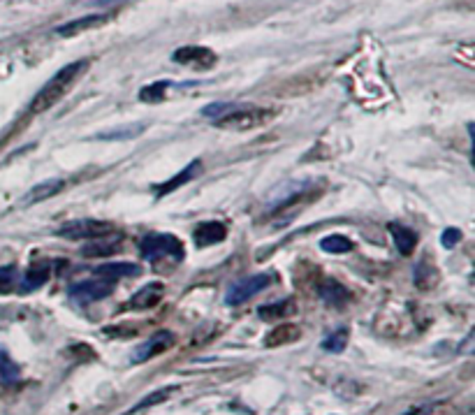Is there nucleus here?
<instances>
[{
  "mask_svg": "<svg viewBox=\"0 0 475 415\" xmlns=\"http://www.w3.org/2000/svg\"><path fill=\"white\" fill-rule=\"evenodd\" d=\"M318 294L327 307H334V309L346 307V302L350 299V292L346 290V285H341L339 281H334V279L322 281V285L318 288Z\"/></svg>",
  "mask_w": 475,
  "mask_h": 415,
  "instance_id": "f8f14e48",
  "label": "nucleus"
},
{
  "mask_svg": "<svg viewBox=\"0 0 475 415\" xmlns=\"http://www.w3.org/2000/svg\"><path fill=\"white\" fill-rule=\"evenodd\" d=\"M49 262H35L31 265V270L26 272V276L21 279V283H19V292H35L37 288H42V285L49 281Z\"/></svg>",
  "mask_w": 475,
  "mask_h": 415,
  "instance_id": "ddd939ff",
  "label": "nucleus"
},
{
  "mask_svg": "<svg viewBox=\"0 0 475 415\" xmlns=\"http://www.w3.org/2000/svg\"><path fill=\"white\" fill-rule=\"evenodd\" d=\"M322 350H327V353H343L348 346V329H337L332 332V334L322 341Z\"/></svg>",
  "mask_w": 475,
  "mask_h": 415,
  "instance_id": "b1692460",
  "label": "nucleus"
},
{
  "mask_svg": "<svg viewBox=\"0 0 475 415\" xmlns=\"http://www.w3.org/2000/svg\"><path fill=\"white\" fill-rule=\"evenodd\" d=\"M200 168H202V163H200V160H193L190 165H185V168H183L179 174H174L172 179H167L163 186H158L155 193H158V195H170V193H174L176 188H181V186H185L188 181H193L195 174H200Z\"/></svg>",
  "mask_w": 475,
  "mask_h": 415,
  "instance_id": "2eb2a0df",
  "label": "nucleus"
},
{
  "mask_svg": "<svg viewBox=\"0 0 475 415\" xmlns=\"http://www.w3.org/2000/svg\"><path fill=\"white\" fill-rule=\"evenodd\" d=\"M225 237H228V227L223 223H218V220H207V223H200L198 227L193 230V239L200 248L220 244Z\"/></svg>",
  "mask_w": 475,
  "mask_h": 415,
  "instance_id": "9d476101",
  "label": "nucleus"
},
{
  "mask_svg": "<svg viewBox=\"0 0 475 415\" xmlns=\"http://www.w3.org/2000/svg\"><path fill=\"white\" fill-rule=\"evenodd\" d=\"M295 313V304L290 299H281L276 304H267V307L257 309V316L262 320H278V318H290Z\"/></svg>",
  "mask_w": 475,
  "mask_h": 415,
  "instance_id": "6ab92c4d",
  "label": "nucleus"
},
{
  "mask_svg": "<svg viewBox=\"0 0 475 415\" xmlns=\"http://www.w3.org/2000/svg\"><path fill=\"white\" fill-rule=\"evenodd\" d=\"M424 281H429L427 285H434V281H439V274H436L434 267H429L427 262H420L415 267V283L424 288Z\"/></svg>",
  "mask_w": 475,
  "mask_h": 415,
  "instance_id": "cd10ccee",
  "label": "nucleus"
},
{
  "mask_svg": "<svg viewBox=\"0 0 475 415\" xmlns=\"http://www.w3.org/2000/svg\"><path fill=\"white\" fill-rule=\"evenodd\" d=\"M139 251H142L144 260H160V257H172V260H183V242L174 235H146L139 242Z\"/></svg>",
  "mask_w": 475,
  "mask_h": 415,
  "instance_id": "7ed1b4c3",
  "label": "nucleus"
},
{
  "mask_svg": "<svg viewBox=\"0 0 475 415\" xmlns=\"http://www.w3.org/2000/svg\"><path fill=\"white\" fill-rule=\"evenodd\" d=\"M146 125L144 123H133V125H126L123 130H114V133H105V135H98V140H133L139 133H144Z\"/></svg>",
  "mask_w": 475,
  "mask_h": 415,
  "instance_id": "a878e982",
  "label": "nucleus"
},
{
  "mask_svg": "<svg viewBox=\"0 0 475 415\" xmlns=\"http://www.w3.org/2000/svg\"><path fill=\"white\" fill-rule=\"evenodd\" d=\"M172 392H176V387H165V390H155V392H151L148 396H144V399L139 401V404H135V406H133V411H130V413H139V411L151 409V406H155V404H163V401L170 399Z\"/></svg>",
  "mask_w": 475,
  "mask_h": 415,
  "instance_id": "4be33fe9",
  "label": "nucleus"
},
{
  "mask_svg": "<svg viewBox=\"0 0 475 415\" xmlns=\"http://www.w3.org/2000/svg\"><path fill=\"white\" fill-rule=\"evenodd\" d=\"M300 327L292 325V322H285V325H278L276 329H272L265 339V346L267 348H278V346H285L290 344V341H297L300 339Z\"/></svg>",
  "mask_w": 475,
  "mask_h": 415,
  "instance_id": "a211bd4d",
  "label": "nucleus"
},
{
  "mask_svg": "<svg viewBox=\"0 0 475 415\" xmlns=\"http://www.w3.org/2000/svg\"><path fill=\"white\" fill-rule=\"evenodd\" d=\"M114 285H116V281L98 276V279H88V281H79V283L70 285L68 294L81 304H93V302L109 297V294L114 292Z\"/></svg>",
  "mask_w": 475,
  "mask_h": 415,
  "instance_id": "423d86ee",
  "label": "nucleus"
},
{
  "mask_svg": "<svg viewBox=\"0 0 475 415\" xmlns=\"http://www.w3.org/2000/svg\"><path fill=\"white\" fill-rule=\"evenodd\" d=\"M174 341H176V337L172 334V332H158V334L148 337L142 346H137L133 350V357H130V359H133V364L148 362L151 357L165 353V350H170L174 346Z\"/></svg>",
  "mask_w": 475,
  "mask_h": 415,
  "instance_id": "0eeeda50",
  "label": "nucleus"
},
{
  "mask_svg": "<svg viewBox=\"0 0 475 415\" xmlns=\"http://www.w3.org/2000/svg\"><path fill=\"white\" fill-rule=\"evenodd\" d=\"M102 24H107V14H88V16H81V19H74V21L58 26L56 33H58L61 38H74V35L91 31V29H98V26H102Z\"/></svg>",
  "mask_w": 475,
  "mask_h": 415,
  "instance_id": "9b49d317",
  "label": "nucleus"
},
{
  "mask_svg": "<svg viewBox=\"0 0 475 415\" xmlns=\"http://www.w3.org/2000/svg\"><path fill=\"white\" fill-rule=\"evenodd\" d=\"M174 63H181V66H188V68H198V70H209L216 66V53L207 47H181L172 53Z\"/></svg>",
  "mask_w": 475,
  "mask_h": 415,
  "instance_id": "6e6552de",
  "label": "nucleus"
},
{
  "mask_svg": "<svg viewBox=\"0 0 475 415\" xmlns=\"http://www.w3.org/2000/svg\"><path fill=\"white\" fill-rule=\"evenodd\" d=\"M88 66H91V63H88L86 58H81V61L68 63L65 68H61V70L56 72V75L35 93L31 107H28V114H33V116H35V114H44V112H49L53 105H58L61 100L72 91V86L81 79L83 72L88 70Z\"/></svg>",
  "mask_w": 475,
  "mask_h": 415,
  "instance_id": "f257e3e1",
  "label": "nucleus"
},
{
  "mask_svg": "<svg viewBox=\"0 0 475 415\" xmlns=\"http://www.w3.org/2000/svg\"><path fill=\"white\" fill-rule=\"evenodd\" d=\"M19 283V270L14 265L0 267V294H9Z\"/></svg>",
  "mask_w": 475,
  "mask_h": 415,
  "instance_id": "393cba45",
  "label": "nucleus"
},
{
  "mask_svg": "<svg viewBox=\"0 0 475 415\" xmlns=\"http://www.w3.org/2000/svg\"><path fill=\"white\" fill-rule=\"evenodd\" d=\"M167 88H170V81H153V84H148L139 91V100H142V103H160Z\"/></svg>",
  "mask_w": 475,
  "mask_h": 415,
  "instance_id": "5701e85b",
  "label": "nucleus"
},
{
  "mask_svg": "<svg viewBox=\"0 0 475 415\" xmlns=\"http://www.w3.org/2000/svg\"><path fill=\"white\" fill-rule=\"evenodd\" d=\"M276 112L274 109H265V107H237L232 109L228 107L225 114H218L213 118V125L220 128V130H230V133H246L253 130V128H262L269 121H274Z\"/></svg>",
  "mask_w": 475,
  "mask_h": 415,
  "instance_id": "f03ea898",
  "label": "nucleus"
},
{
  "mask_svg": "<svg viewBox=\"0 0 475 415\" xmlns=\"http://www.w3.org/2000/svg\"><path fill=\"white\" fill-rule=\"evenodd\" d=\"M21 378V369L12 359V355L0 346V381L3 383H16Z\"/></svg>",
  "mask_w": 475,
  "mask_h": 415,
  "instance_id": "aec40b11",
  "label": "nucleus"
},
{
  "mask_svg": "<svg viewBox=\"0 0 475 415\" xmlns=\"http://www.w3.org/2000/svg\"><path fill=\"white\" fill-rule=\"evenodd\" d=\"M387 230H389V235H392V239H394V244H397V248H399V253H402V255H411V253L415 251V246H417V235L413 232L411 227L399 225V223H389Z\"/></svg>",
  "mask_w": 475,
  "mask_h": 415,
  "instance_id": "f3484780",
  "label": "nucleus"
},
{
  "mask_svg": "<svg viewBox=\"0 0 475 415\" xmlns=\"http://www.w3.org/2000/svg\"><path fill=\"white\" fill-rule=\"evenodd\" d=\"M111 232L109 223H102V220H93V218H81V220H70V223H63L56 235L63 239H72V242H81V239H98Z\"/></svg>",
  "mask_w": 475,
  "mask_h": 415,
  "instance_id": "39448f33",
  "label": "nucleus"
},
{
  "mask_svg": "<svg viewBox=\"0 0 475 415\" xmlns=\"http://www.w3.org/2000/svg\"><path fill=\"white\" fill-rule=\"evenodd\" d=\"M116 251H118L116 242H111V244H86V246L81 248V255L102 257V255H111V253H116Z\"/></svg>",
  "mask_w": 475,
  "mask_h": 415,
  "instance_id": "bb28decb",
  "label": "nucleus"
},
{
  "mask_svg": "<svg viewBox=\"0 0 475 415\" xmlns=\"http://www.w3.org/2000/svg\"><path fill=\"white\" fill-rule=\"evenodd\" d=\"M68 186L63 179H49V181H42V183H37L35 188H31V193L21 200V205H40V202H44V200H49V198H53V195H58V193Z\"/></svg>",
  "mask_w": 475,
  "mask_h": 415,
  "instance_id": "4468645a",
  "label": "nucleus"
},
{
  "mask_svg": "<svg viewBox=\"0 0 475 415\" xmlns=\"http://www.w3.org/2000/svg\"><path fill=\"white\" fill-rule=\"evenodd\" d=\"M96 274L111 281H118V279H128V276H139L142 274V267L135 262H105L96 267Z\"/></svg>",
  "mask_w": 475,
  "mask_h": 415,
  "instance_id": "dca6fc26",
  "label": "nucleus"
},
{
  "mask_svg": "<svg viewBox=\"0 0 475 415\" xmlns=\"http://www.w3.org/2000/svg\"><path fill=\"white\" fill-rule=\"evenodd\" d=\"M459 239H461V232H459V230H457V227H448V230H445V232H443V237H441V244H443L445 248H454V246H457Z\"/></svg>",
  "mask_w": 475,
  "mask_h": 415,
  "instance_id": "c85d7f7f",
  "label": "nucleus"
},
{
  "mask_svg": "<svg viewBox=\"0 0 475 415\" xmlns=\"http://www.w3.org/2000/svg\"><path fill=\"white\" fill-rule=\"evenodd\" d=\"M320 248L325 253H348L352 251V242L343 235H330L320 242Z\"/></svg>",
  "mask_w": 475,
  "mask_h": 415,
  "instance_id": "412c9836",
  "label": "nucleus"
},
{
  "mask_svg": "<svg viewBox=\"0 0 475 415\" xmlns=\"http://www.w3.org/2000/svg\"><path fill=\"white\" fill-rule=\"evenodd\" d=\"M163 294H165V285H163L160 281L146 283L142 290H137V292L133 294V299L128 302V307H126V309H135V311L153 309V307H158V304H160Z\"/></svg>",
  "mask_w": 475,
  "mask_h": 415,
  "instance_id": "1a4fd4ad",
  "label": "nucleus"
},
{
  "mask_svg": "<svg viewBox=\"0 0 475 415\" xmlns=\"http://www.w3.org/2000/svg\"><path fill=\"white\" fill-rule=\"evenodd\" d=\"M272 274H255V276H246V279L235 281L225 290V304L228 307H237V304H244L250 299L253 294L267 290L272 285Z\"/></svg>",
  "mask_w": 475,
  "mask_h": 415,
  "instance_id": "20e7f679",
  "label": "nucleus"
},
{
  "mask_svg": "<svg viewBox=\"0 0 475 415\" xmlns=\"http://www.w3.org/2000/svg\"><path fill=\"white\" fill-rule=\"evenodd\" d=\"M114 3H128V0H93V5H114Z\"/></svg>",
  "mask_w": 475,
  "mask_h": 415,
  "instance_id": "c756f323",
  "label": "nucleus"
}]
</instances>
